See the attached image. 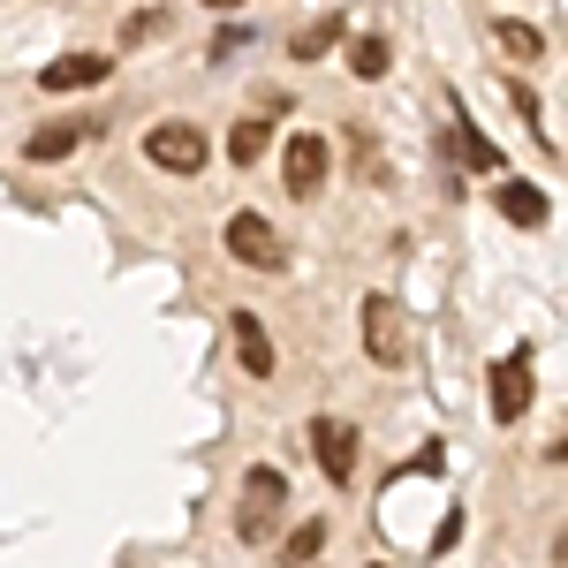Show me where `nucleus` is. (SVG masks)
I'll list each match as a JSON object with an SVG mask.
<instances>
[{
    "instance_id": "1a4fd4ad",
    "label": "nucleus",
    "mask_w": 568,
    "mask_h": 568,
    "mask_svg": "<svg viewBox=\"0 0 568 568\" xmlns=\"http://www.w3.org/2000/svg\"><path fill=\"white\" fill-rule=\"evenodd\" d=\"M493 205H500V220H516V227H546V213H554L546 190H530V182H500Z\"/></svg>"
},
{
    "instance_id": "f8f14e48",
    "label": "nucleus",
    "mask_w": 568,
    "mask_h": 568,
    "mask_svg": "<svg viewBox=\"0 0 568 568\" xmlns=\"http://www.w3.org/2000/svg\"><path fill=\"white\" fill-rule=\"evenodd\" d=\"M265 144H273V122H265V114H251V122H235V130H227V160H235V168H251Z\"/></svg>"
},
{
    "instance_id": "f257e3e1",
    "label": "nucleus",
    "mask_w": 568,
    "mask_h": 568,
    "mask_svg": "<svg viewBox=\"0 0 568 568\" xmlns=\"http://www.w3.org/2000/svg\"><path fill=\"white\" fill-rule=\"evenodd\" d=\"M288 516V478L273 470V463H251L243 470V500H235V530H243V546H265L273 530Z\"/></svg>"
},
{
    "instance_id": "20e7f679",
    "label": "nucleus",
    "mask_w": 568,
    "mask_h": 568,
    "mask_svg": "<svg viewBox=\"0 0 568 568\" xmlns=\"http://www.w3.org/2000/svg\"><path fill=\"white\" fill-rule=\"evenodd\" d=\"M227 258L258 265V273H281V265H288V243L265 227V213H235L227 220Z\"/></svg>"
},
{
    "instance_id": "2eb2a0df",
    "label": "nucleus",
    "mask_w": 568,
    "mask_h": 568,
    "mask_svg": "<svg viewBox=\"0 0 568 568\" xmlns=\"http://www.w3.org/2000/svg\"><path fill=\"white\" fill-rule=\"evenodd\" d=\"M342 31H349V23H342V16H326V23H311L304 39H288V53H296V61H318V53L342 39Z\"/></svg>"
},
{
    "instance_id": "7ed1b4c3",
    "label": "nucleus",
    "mask_w": 568,
    "mask_h": 568,
    "mask_svg": "<svg viewBox=\"0 0 568 568\" xmlns=\"http://www.w3.org/2000/svg\"><path fill=\"white\" fill-rule=\"evenodd\" d=\"M144 160L168 168V175H197V168L213 160V144H205L197 122H152V130H144Z\"/></svg>"
},
{
    "instance_id": "a211bd4d",
    "label": "nucleus",
    "mask_w": 568,
    "mask_h": 568,
    "mask_svg": "<svg viewBox=\"0 0 568 568\" xmlns=\"http://www.w3.org/2000/svg\"><path fill=\"white\" fill-rule=\"evenodd\" d=\"M318 546H326V524H304V530H296V538H288V561H311Z\"/></svg>"
},
{
    "instance_id": "6e6552de",
    "label": "nucleus",
    "mask_w": 568,
    "mask_h": 568,
    "mask_svg": "<svg viewBox=\"0 0 568 568\" xmlns=\"http://www.w3.org/2000/svg\"><path fill=\"white\" fill-rule=\"evenodd\" d=\"M45 91H91L106 84V53H61V61H45Z\"/></svg>"
},
{
    "instance_id": "39448f33",
    "label": "nucleus",
    "mask_w": 568,
    "mask_h": 568,
    "mask_svg": "<svg viewBox=\"0 0 568 568\" xmlns=\"http://www.w3.org/2000/svg\"><path fill=\"white\" fill-rule=\"evenodd\" d=\"M524 409H530V349H508L500 364H493V417L516 425Z\"/></svg>"
},
{
    "instance_id": "9d476101",
    "label": "nucleus",
    "mask_w": 568,
    "mask_h": 568,
    "mask_svg": "<svg viewBox=\"0 0 568 568\" xmlns=\"http://www.w3.org/2000/svg\"><path fill=\"white\" fill-rule=\"evenodd\" d=\"M235 356H243L251 379H273V342H265V326L251 311H235Z\"/></svg>"
},
{
    "instance_id": "f03ea898",
    "label": "nucleus",
    "mask_w": 568,
    "mask_h": 568,
    "mask_svg": "<svg viewBox=\"0 0 568 568\" xmlns=\"http://www.w3.org/2000/svg\"><path fill=\"white\" fill-rule=\"evenodd\" d=\"M364 349H372L379 372H402L409 364V318H402V304H394L387 288L364 296Z\"/></svg>"
},
{
    "instance_id": "4468645a",
    "label": "nucleus",
    "mask_w": 568,
    "mask_h": 568,
    "mask_svg": "<svg viewBox=\"0 0 568 568\" xmlns=\"http://www.w3.org/2000/svg\"><path fill=\"white\" fill-rule=\"evenodd\" d=\"M455 152L470 160V175H493V168H500V152H493V136H478V130H470V122L455 130Z\"/></svg>"
},
{
    "instance_id": "9b49d317",
    "label": "nucleus",
    "mask_w": 568,
    "mask_h": 568,
    "mask_svg": "<svg viewBox=\"0 0 568 568\" xmlns=\"http://www.w3.org/2000/svg\"><path fill=\"white\" fill-rule=\"evenodd\" d=\"M77 144H84V122H45V130H31V144H23V152L45 168V160H69Z\"/></svg>"
},
{
    "instance_id": "423d86ee",
    "label": "nucleus",
    "mask_w": 568,
    "mask_h": 568,
    "mask_svg": "<svg viewBox=\"0 0 568 568\" xmlns=\"http://www.w3.org/2000/svg\"><path fill=\"white\" fill-rule=\"evenodd\" d=\"M281 182H288V197H318V190H326V144H318V136H288Z\"/></svg>"
},
{
    "instance_id": "dca6fc26",
    "label": "nucleus",
    "mask_w": 568,
    "mask_h": 568,
    "mask_svg": "<svg viewBox=\"0 0 568 568\" xmlns=\"http://www.w3.org/2000/svg\"><path fill=\"white\" fill-rule=\"evenodd\" d=\"M387 61H394V53L379 39H356L349 45V69H356V77H387Z\"/></svg>"
},
{
    "instance_id": "f3484780",
    "label": "nucleus",
    "mask_w": 568,
    "mask_h": 568,
    "mask_svg": "<svg viewBox=\"0 0 568 568\" xmlns=\"http://www.w3.org/2000/svg\"><path fill=\"white\" fill-rule=\"evenodd\" d=\"M168 31V8H144V16H130L122 23V45H136V39H160Z\"/></svg>"
},
{
    "instance_id": "ddd939ff",
    "label": "nucleus",
    "mask_w": 568,
    "mask_h": 568,
    "mask_svg": "<svg viewBox=\"0 0 568 568\" xmlns=\"http://www.w3.org/2000/svg\"><path fill=\"white\" fill-rule=\"evenodd\" d=\"M493 39H500V53H516V61H538V53H546L538 23H516V16H500V23H493Z\"/></svg>"
},
{
    "instance_id": "0eeeda50",
    "label": "nucleus",
    "mask_w": 568,
    "mask_h": 568,
    "mask_svg": "<svg viewBox=\"0 0 568 568\" xmlns=\"http://www.w3.org/2000/svg\"><path fill=\"white\" fill-rule=\"evenodd\" d=\"M311 455H318V470L334 485H349V470H356V433L342 425V417H318L311 425Z\"/></svg>"
},
{
    "instance_id": "6ab92c4d",
    "label": "nucleus",
    "mask_w": 568,
    "mask_h": 568,
    "mask_svg": "<svg viewBox=\"0 0 568 568\" xmlns=\"http://www.w3.org/2000/svg\"><path fill=\"white\" fill-rule=\"evenodd\" d=\"M205 8H235V0H205Z\"/></svg>"
}]
</instances>
